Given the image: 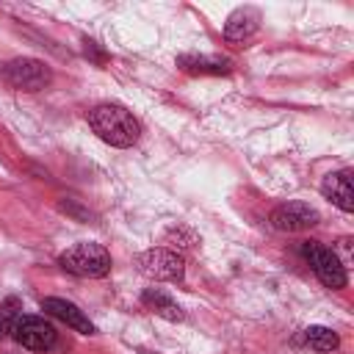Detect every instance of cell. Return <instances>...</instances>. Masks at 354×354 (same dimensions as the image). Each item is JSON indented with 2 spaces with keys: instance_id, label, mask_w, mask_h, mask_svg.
Masks as SVG:
<instances>
[{
  "instance_id": "obj_16",
  "label": "cell",
  "mask_w": 354,
  "mask_h": 354,
  "mask_svg": "<svg viewBox=\"0 0 354 354\" xmlns=\"http://www.w3.org/2000/svg\"><path fill=\"white\" fill-rule=\"evenodd\" d=\"M83 53H86V55H91V58H97V64H105V53L97 47V41L83 39Z\"/></svg>"
},
{
  "instance_id": "obj_3",
  "label": "cell",
  "mask_w": 354,
  "mask_h": 354,
  "mask_svg": "<svg viewBox=\"0 0 354 354\" xmlns=\"http://www.w3.org/2000/svg\"><path fill=\"white\" fill-rule=\"evenodd\" d=\"M0 77L17 91H41L50 86L53 72L39 58H11L0 66Z\"/></svg>"
},
{
  "instance_id": "obj_4",
  "label": "cell",
  "mask_w": 354,
  "mask_h": 354,
  "mask_svg": "<svg viewBox=\"0 0 354 354\" xmlns=\"http://www.w3.org/2000/svg\"><path fill=\"white\" fill-rule=\"evenodd\" d=\"M136 266L147 279H155V282H183V277H185L183 254L174 249H166V246L141 252L136 257Z\"/></svg>"
},
{
  "instance_id": "obj_14",
  "label": "cell",
  "mask_w": 354,
  "mask_h": 354,
  "mask_svg": "<svg viewBox=\"0 0 354 354\" xmlns=\"http://www.w3.org/2000/svg\"><path fill=\"white\" fill-rule=\"evenodd\" d=\"M22 318V301L17 296H8L0 304V340H6L8 335H14L17 321Z\"/></svg>"
},
{
  "instance_id": "obj_2",
  "label": "cell",
  "mask_w": 354,
  "mask_h": 354,
  "mask_svg": "<svg viewBox=\"0 0 354 354\" xmlns=\"http://www.w3.org/2000/svg\"><path fill=\"white\" fill-rule=\"evenodd\" d=\"M58 266L66 271V274H75V277H86V279H100L105 274H111V254L105 246L100 243H75L69 246L66 252H61L58 257Z\"/></svg>"
},
{
  "instance_id": "obj_9",
  "label": "cell",
  "mask_w": 354,
  "mask_h": 354,
  "mask_svg": "<svg viewBox=\"0 0 354 354\" xmlns=\"http://www.w3.org/2000/svg\"><path fill=\"white\" fill-rule=\"evenodd\" d=\"M257 28H260V11L254 6H241L227 17L224 39L227 41H246L257 33Z\"/></svg>"
},
{
  "instance_id": "obj_6",
  "label": "cell",
  "mask_w": 354,
  "mask_h": 354,
  "mask_svg": "<svg viewBox=\"0 0 354 354\" xmlns=\"http://www.w3.org/2000/svg\"><path fill=\"white\" fill-rule=\"evenodd\" d=\"M11 337H14L19 346H25V348L47 351V348L55 346L58 332H55V326H53L47 318H41V315H22V318L17 321Z\"/></svg>"
},
{
  "instance_id": "obj_11",
  "label": "cell",
  "mask_w": 354,
  "mask_h": 354,
  "mask_svg": "<svg viewBox=\"0 0 354 354\" xmlns=\"http://www.w3.org/2000/svg\"><path fill=\"white\" fill-rule=\"evenodd\" d=\"M177 66L183 72H191V75H227L232 69V61L230 58H221V55H196V53H185L177 58Z\"/></svg>"
},
{
  "instance_id": "obj_13",
  "label": "cell",
  "mask_w": 354,
  "mask_h": 354,
  "mask_svg": "<svg viewBox=\"0 0 354 354\" xmlns=\"http://www.w3.org/2000/svg\"><path fill=\"white\" fill-rule=\"evenodd\" d=\"M304 343L315 351H332V348L340 346V337L329 326H307L304 329Z\"/></svg>"
},
{
  "instance_id": "obj_12",
  "label": "cell",
  "mask_w": 354,
  "mask_h": 354,
  "mask_svg": "<svg viewBox=\"0 0 354 354\" xmlns=\"http://www.w3.org/2000/svg\"><path fill=\"white\" fill-rule=\"evenodd\" d=\"M141 304H144L149 313H155V315H160V318H166V321H183V318H185L183 307H180L169 293H163L160 288H147V290L141 293Z\"/></svg>"
},
{
  "instance_id": "obj_15",
  "label": "cell",
  "mask_w": 354,
  "mask_h": 354,
  "mask_svg": "<svg viewBox=\"0 0 354 354\" xmlns=\"http://www.w3.org/2000/svg\"><path fill=\"white\" fill-rule=\"evenodd\" d=\"M166 243H171L174 249H194V246L199 243V238H196V232L188 230V227H174V230L166 232Z\"/></svg>"
},
{
  "instance_id": "obj_1",
  "label": "cell",
  "mask_w": 354,
  "mask_h": 354,
  "mask_svg": "<svg viewBox=\"0 0 354 354\" xmlns=\"http://www.w3.org/2000/svg\"><path fill=\"white\" fill-rule=\"evenodd\" d=\"M88 124L97 133V138H102L111 147H133L141 136V124L138 119L116 102H102L97 108L88 111Z\"/></svg>"
},
{
  "instance_id": "obj_10",
  "label": "cell",
  "mask_w": 354,
  "mask_h": 354,
  "mask_svg": "<svg viewBox=\"0 0 354 354\" xmlns=\"http://www.w3.org/2000/svg\"><path fill=\"white\" fill-rule=\"evenodd\" d=\"M321 194L335 207H340L343 213H351L354 210V185H351L348 171H332V174H326L324 183H321Z\"/></svg>"
},
{
  "instance_id": "obj_7",
  "label": "cell",
  "mask_w": 354,
  "mask_h": 354,
  "mask_svg": "<svg viewBox=\"0 0 354 354\" xmlns=\"http://www.w3.org/2000/svg\"><path fill=\"white\" fill-rule=\"evenodd\" d=\"M321 221V213L307 202H285L271 210V227L279 232H304Z\"/></svg>"
},
{
  "instance_id": "obj_5",
  "label": "cell",
  "mask_w": 354,
  "mask_h": 354,
  "mask_svg": "<svg viewBox=\"0 0 354 354\" xmlns=\"http://www.w3.org/2000/svg\"><path fill=\"white\" fill-rule=\"evenodd\" d=\"M301 254L310 260V266H313L315 277L321 279V285H326V288H332V290L346 288V282H348L346 266L340 263V257H337L332 249L321 246V241H304V243H301Z\"/></svg>"
},
{
  "instance_id": "obj_8",
  "label": "cell",
  "mask_w": 354,
  "mask_h": 354,
  "mask_svg": "<svg viewBox=\"0 0 354 354\" xmlns=\"http://www.w3.org/2000/svg\"><path fill=\"white\" fill-rule=\"evenodd\" d=\"M41 310H44L47 315L58 318L61 324H66V326L75 329V332H83V335H94V332H97L94 324L88 321V315H86L77 304H72V301H66V299L47 296V299H41Z\"/></svg>"
}]
</instances>
